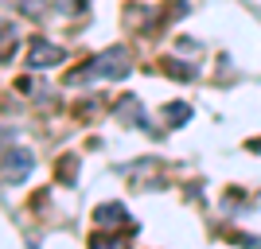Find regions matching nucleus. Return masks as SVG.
Listing matches in <instances>:
<instances>
[{"label":"nucleus","mask_w":261,"mask_h":249,"mask_svg":"<svg viewBox=\"0 0 261 249\" xmlns=\"http://www.w3.org/2000/svg\"><path fill=\"white\" fill-rule=\"evenodd\" d=\"M133 63H129V51L125 47H106L101 54H94L82 70H70L66 82L78 86V82H98V78H109V82H121V78H129Z\"/></svg>","instance_id":"obj_1"},{"label":"nucleus","mask_w":261,"mask_h":249,"mask_svg":"<svg viewBox=\"0 0 261 249\" xmlns=\"http://www.w3.org/2000/svg\"><path fill=\"white\" fill-rule=\"evenodd\" d=\"M32 172H35V156L28 148H8L4 152V187L23 183Z\"/></svg>","instance_id":"obj_2"},{"label":"nucleus","mask_w":261,"mask_h":249,"mask_svg":"<svg viewBox=\"0 0 261 249\" xmlns=\"http://www.w3.org/2000/svg\"><path fill=\"white\" fill-rule=\"evenodd\" d=\"M66 63V51L59 43H47V39H32V51H28V66L32 70H51V66Z\"/></svg>","instance_id":"obj_3"},{"label":"nucleus","mask_w":261,"mask_h":249,"mask_svg":"<svg viewBox=\"0 0 261 249\" xmlns=\"http://www.w3.org/2000/svg\"><path fill=\"white\" fill-rule=\"evenodd\" d=\"M94 222H98V226L117 230V226H125V222H129V210H125L121 203H101L98 210H94Z\"/></svg>","instance_id":"obj_4"},{"label":"nucleus","mask_w":261,"mask_h":249,"mask_svg":"<svg viewBox=\"0 0 261 249\" xmlns=\"http://www.w3.org/2000/svg\"><path fill=\"white\" fill-rule=\"evenodd\" d=\"M113 113H117V117H125L129 125H148V121H144V109L137 105V98H129V94H125V98L113 105Z\"/></svg>","instance_id":"obj_5"},{"label":"nucleus","mask_w":261,"mask_h":249,"mask_svg":"<svg viewBox=\"0 0 261 249\" xmlns=\"http://www.w3.org/2000/svg\"><path fill=\"white\" fill-rule=\"evenodd\" d=\"M164 121H168L172 129L187 125V121H191V105H187V101H172V105H164Z\"/></svg>","instance_id":"obj_6"},{"label":"nucleus","mask_w":261,"mask_h":249,"mask_svg":"<svg viewBox=\"0 0 261 249\" xmlns=\"http://www.w3.org/2000/svg\"><path fill=\"white\" fill-rule=\"evenodd\" d=\"M16 4V12H23L28 20H43L47 16V0H12Z\"/></svg>","instance_id":"obj_7"},{"label":"nucleus","mask_w":261,"mask_h":249,"mask_svg":"<svg viewBox=\"0 0 261 249\" xmlns=\"http://www.w3.org/2000/svg\"><path fill=\"white\" fill-rule=\"evenodd\" d=\"M164 70H168V74H175V78H191V74H195L191 66H179V59H164Z\"/></svg>","instance_id":"obj_8"},{"label":"nucleus","mask_w":261,"mask_h":249,"mask_svg":"<svg viewBox=\"0 0 261 249\" xmlns=\"http://www.w3.org/2000/svg\"><path fill=\"white\" fill-rule=\"evenodd\" d=\"M90 249H125V241H121V238H94V241H90Z\"/></svg>","instance_id":"obj_9"},{"label":"nucleus","mask_w":261,"mask_h":249,"mask_svg":"<svg viewBox=\"0 0 261 249\" xmlns=\"http://www.w3.org/2000/svg\"><path fill=\"white\" fill-rule=\"evenodd\" d=\"M250 148H261V141H250Z\"/></svg>","instance_id":"obj_10"},{"label":"nucleus","mask_w":261,"mask_h":249,"mask_svg":"<svg viewBox=\"0 0 261 249\" xmlns=\"http://www.w3.org/2000/svg\"><path fill=\"white\" fill-rule=\"evenodd\" d=\"M28 249H35V245H28Z\"/></svg>","instance_id":"obj_11"}]
</instances>
